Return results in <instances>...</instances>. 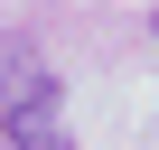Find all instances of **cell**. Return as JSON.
<instances>
[{"label":"cell","instance_id":"cell-1","mask_svg":"<svg viewBox=\"0 0 159 150\" xmlns=\"http://www.w3.org/2000/svg\"><path fill=\"white\" fill-rule=\"evenodd\" d=\"M56 113L66 103H56L47 56L28 38H10V47H0V141H10V150H66V122Z\"/></svg>","mask_w":159,"mask_h":150}]
</instances>
